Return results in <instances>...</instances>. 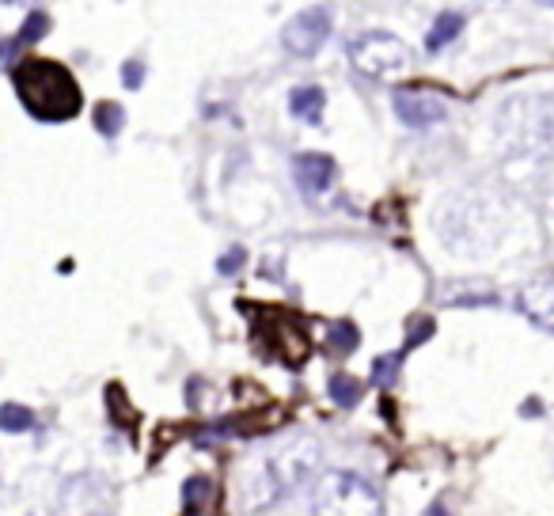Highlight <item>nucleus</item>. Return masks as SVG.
Returning a JSON list of instances; mask_svg holds the SVG:
<instances>
[{
    "instance_id": "obj_11",
    "label": "nucleus",
    "mask_w": 554,
    "mask_h": 516,
    "mask_svg": "<svg viewBox=\"0 0 554 516\" xmlns=\"http://www.w3.org/2000/svg\"><path fill=\"white\" fill-rule=\"evenodd\" d=\"M0 429L5 433H27V429H35V414L19 402H5L0 406Z\"/></svg>"
},
{
    "instance_id": "obj_19",
    "label": "nucleus",
    "mask_w": 554,
    "mask_h": 516,
    "mask_svg": "<svg viewBox=\"0 0 554 516\" xmlns=\"http://www.w3.org/2000/svg\"><path fill=\"white\" fill-rule=\"evenodd\" d=\"M437 327H433V319H418L414 322V331L407 334V350H414V346H421V342H430V334H433Z\"/></svg>"
},
{
    "instance_id": "obj_9",
    "label": "nucleus",
    "mask_w": 554,
    "mask_h": 516,
    "mask_svg": "<svg viewBox=\"0 0 554 516\" xmlns=\"http://www.w3.org/2000/svg\"><path fill=\"white\" fill-rule=\"evenodd\" d=\"M463 31V15L460 12H440L437 15V24L430 27V35H425V50H444V46H452V42L460 38Z\"/></svg>"
},
{
    "instance_id": "obj_16",
    "label": "nucleus",
    "mask_w": 554,
    "mask_h": 516,
    "mask_svg": "<svg viewBox=\"0 0 554 516\" xmlns=\"http://www.w3.org/2000/svg\"><path fill=\"white\" fill-rule=\"evenodd\" d=\"M357 327H353V322H334V327H331V350L334 353H353L357 350Z\"/></svg>"
},
{
    "instance_id": "obj_20",
    "label": "nucleus",
    "mask_w": 554,
    "mask_h": 516,
    "mask_svg": "<svg viewBox=\"0 0 554 516\" xmlns=\"http://www.w3.org/2000/svg\"><path fill=\"white\" fill-rule=\"evenodd\" d=\"M19 50H24V42L12 38V42H0V64H15Z\"/></svg>"
},
{
    "instance_id": "obj_1",
    "label": "nucleus",
    "mask_w": 554,
    "mask_h": 516,
    "mask_svg": "<svg viewBox=\"0 0 554 516\" xmlns=\"http://www.w3.org/2000/svg\"><path fill=\"white\" fill-rule=\"evenodd\" d=\"M12 84L19 92V103L27 106V114L38 122H69L80 114V84L65 64L46 61V57H27L15 61Z\"/></svg>"
},
{
    "instance_id": "obj_12",
    "label": "nucleus",
    "mask_w": 554,
    "mask_h": 516,
    "mask_svg": "<svg viewBox=\"0 0 554 516\" xmlns=\"http://www.w3.org/2000/svg\"><path fill=\"white\" fill-rule=\"evenodd\" d=\"M122 125H125V111H122L118 103H99L95 106V129H99L103 137H118Z\"/></svg>"
},
{
    "instance_id": "obj_21",
    "label": "nucleus",
    "mask_w": 554,
    "mask_h": 516,
    "mask_svg": "<svg viewBox=\"0 0 554 516\" xmlns=\"http://www.w3.org/2000/svg\"><path fill=\"white\" fill-rule=\"evenodd\" d=\"M520 414H524V418H528V414L536 418V414H543V406H539V402H524V406H520Z\"/></svg>"
},
{
    "instance_id": "obj_7",
    "label": "nucleus",
    "mask_w": 554,
    "mask_h": 516,
    "mask_svg": "<svg viewBox=\"0 0 554 516\" xmlns=\"http://www.w3.org/2000/svg\"><path fill=\"white\" fill-rule=\"evenodd\" d=\"M517 304L531 322H536V327L554 334V282L550 277H539V282L524 285L520 296H517Z\"/></svg>"
},
{
    "instance_id": "obj_14",
    "label": "nucleus",
    "mask_w": 554,
    "mask_h": 516,
    "mask_svg": "<svg viewBox=\"0 0 554 516\" xmlns=\"http://www.w3.org/2000/svg\"><path fill=\"white\" fill-rule=\"evenodd\" d=\"M399 364H402V353H388V357L372 361V383H376V387H395V380H399Z\"/></svg>"
},
{
    "instance_id": "obj_8",
    "label": "nucleus",
    "mask_w": 554,
    "mask_h": 516,
    "mask_svg": "<svg viewBox=\"0 0 554 516\" xmlns=\"http://www.w3.org/2000/svg\"><path fill=\"white\" fill-rule=\"evenodd\" d=\"M323 106H327L323 88H296V92L289 95V111L301 118V122H312V125L323 118Z\"/></svg>"
},
{
    "instance_id": "obj_22",
    "label": "nucleus",
    "mask_w": 554,
    "mask_h": 516,
    "mask_svg": "<svg viewBox=\"0 0 554 516\" xmlns=\"http://www.w3.org/2000/svg\"><path fill=\"white\" fill-rule=\"evenodd\" d=\"M539 5H550V8H554V0H539Z\"/></svg>"
},
{
    "instance_id": "obj_23",
    "label": "nucleus",
    "mask_w": 554,
    "mask_h": 516,
    "mask_svg": "<svg viewBox=\"0 0 554 516\" xmlns=\"http://www.w3.org/2000/svg\"><path fill=\"white\" fill-rule=\"evenodd\" d=\"M5 5H15V0H5Z\"/></svg>"
},
{
    "instance_id": "obj_13",
    "label": "nucleus",
    "mask_w": 554,
    "mask_h": 516,
    "mask_svg": "<svg viewBox=\"0 0 554 516\" xmlns=\"http://www.w3.org/2000/svg\"><path fill=\"white\" fill-rule=\"evenodd\" d=\"M331 399L338 406H357V399H361V380H353L346 372H334L331 376Z\"/></svg>"
},
{
    "instance_id": "obj_18",
    "label": "nucleus",
    "mask_w": 554,
    "mask_h": 516,
    "mask_svg": "<svg viewBox=\"0 0 554 516\" xmlns=\"http://www.w3.org/2000/svg\"><path fill=\"white\" fill-rule=\"evenodd\" d=\"M122 84L137 92L141 84H144V64H141V61H125V64H122Z\"/></svg>"
},
{
    "instance_id": "obj_5",
    "label": "nucleus",
    "mask_w": 554,
    "mask_h": 516,
    "mask_svg": "<svg viewBox=\"0 0 554 516\" xmlns=\"http://www.w3.org/2000/svg\"><path fill=\"white\" fill-rule=\"evenodd\" d=\"M391 106L402 125L411 129H425L444 118V99L433 95V92H395L391 95Z\"/></svg>"
},
{
    "instance_id": "obj_10",
    "label": "nucleus",
    "mask_w": 554,
    "mask_h": 516,
    "mask_svg": "<svg viewBox=\"0 0 554 516\" xmlns=\"http://www.w3.org/2000/svg\"><path fill=\"white\" fill-rule=\"evenodd\" d=\"M213 509V479L194 475L183 486V512H205Z\"/></svg>"
},
{
    "instance_id": "obj_3",
    "label": "nucleus",
    "mask_w": 554,
    "mask_h": 516,
    "mask_svg": "<svg viewBox=\"0 0 554 516\" xmlns=\"http://www.w3.org/2000/svg\"><path fill=\"white\" fill-rule=\"evenodd\" d=\"M312 509L327 512V516H376L380 512V498L369 490V482H361L357 475L331 471V475L319 479Z\"/></svg>"
},
{
    "instance_id": "obj_4",
    "label": "nucleus",
    "mask_w": 554,
    "mask_h": 516,
    "mask_svg": "<svg viewBox=\"0 0 554 516\" xmlns=\"http://www.w3.org/2000/svg\"><path fill=\"white\" fill-rule=\"evenodd\" d=\"M331 35V12L327 8H308L301 15H292L285 31H282V42H285V50L296 54V57H312L323 50V42Z\"/></svg>"
},
{
    "instance_id": "obj_17",
    "label": "nucleus",
    "mask_w": 554,
    "mask_h": 516,
    "mask_svg": "<svg viewBox=\"0 0 554 516\" xmlns=\"http://www.w3.org/2000/svg\"><path fill=\"white\" fill-rule=\"evenodd\" d=\"M243 263H247V251H243V247H232L228 254H221L217 270H221L224 277H232V273H240V270H243Z\"/></svg>"
},
{
    "instance_id": "obj_6",
    "label": "nucleus",
    "mask_w": 554,
    "mask_h": 516,
    "mask_svg": "<svg viewBox=\"0 0 554 516\" xmlns=\"http://www.w3.org/2000/svg\"><path fill=\"white\" fill-rule=\"evenodd\" d=\"M338 175V164L323 153H301L292 160V179L304 194H323Z\"/></svg>"
},
{
    "instance_id": "obj_2",
    "label": "nucleus",
    "mask_w": 554,
    "mask_h": 516,
    "mask_svg": "<svg viewBox=\"0 0 554 516\" xmlns=\"http://www.w3.org/2000/svg\"><path fill=\"white\" fill-rule=\"evenodd\" d=\"M350 61L361 76L372 80H395L414 64V54L402 38L388 35V31H369L357 42H350Z\"/></svg>"
},
{
    "instance_id": "obj_15",
    "label": "nucleus",
    "mask_w": 554,
    "mask_h": 516,
    "mask_svg": "<svg viewBox=\"0 0 554 516\" xmlns=\"http://www.w3.org/2000/svg\"><path fill=\"white\" fill-rule=\"evenodd\" d=\"M46 35H50V15L46 12H31L24 19V27H19V42H24V46H31V42H42Z\"/></svg>"
}]
</instances>
